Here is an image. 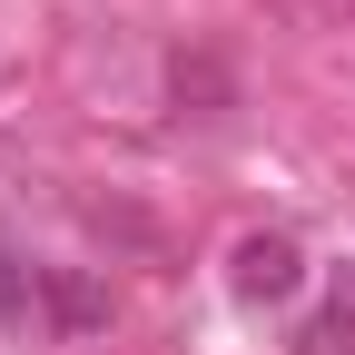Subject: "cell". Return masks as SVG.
Returning a JSON list of instances; mask_svg holds the SVG:
<instances>
[{"instance_id":"1","label":"cell","mask_w":355,"mask_h":355,"mask_svg":"<svg viewBox=\"0 0 355 355\" xmlns=\"http://www.w3.org/2000/svg\"><path fill=\"white\" fill-rule=\"evenodd\" d=\"M296 277H306V266H296L286 237H247L237 247V296H296Z\"/></svg>"},{"instance_id":"2","label":"cell","mask_w":355,"mask_h":355,"mask_svg":"<svg viewBox=\"0 0 355 355\" xmlns=\"http://www.w3.org/2000/svg\"><path fill=\"white\" fill-rule=\"evenodd\" d=\"M20 306H30V277H20L10 257H0V316H20Z\"/></svg>"}]
</instances>
